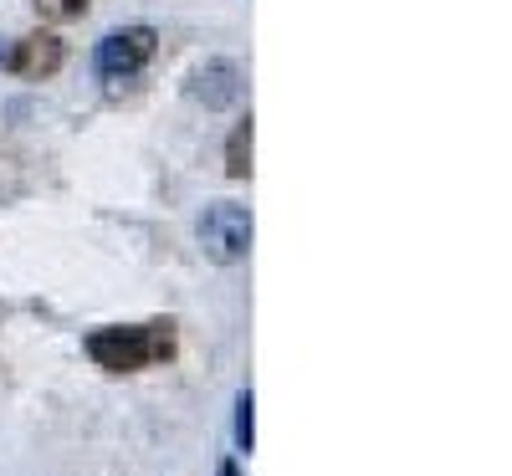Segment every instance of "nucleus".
<instances>
[{
  "instance_id": "0eeeda50",
  "label": "nucleus",
  "mask_w": 512,
  "mask_h": 476,
  "mask_svg": "<svg viewBox=\"0 0 512 476\" xmlns=\"http://www.w3.org/2000/svg\"><path fill=\"white\" fill-rule=\"evenodd\" d=\"M31 6H36V16H41V21L67 26V21H82V16H88L93 0H31Z\"/></svg>"
},
{
  "instance_id": "7ed1b4c3",
  "label": "nucleus",
  "mask_w": 512,
  "mask_h": 476,
  "mask_svg": "<svg viewBox=\"0 0 512 476\" xmlns=\"http://www.w3.org/2000/svg\"><path fill=\"white\" fill-rule=\"evenodd\" d=\"M159 52V31L154 26H118L98 41L93 52V72L108 77V82H123V77H139Z\"/></svg>"
},
{
  "instance_id": "20e7f679",
  "label": "nucleus",
  "mask_w": 512,
  "mask_h": 476,
  "mask_svg": "<svg viewBox=\"0 0 512 476\" xmlns=\"http://www.w3.org/2000/svg\"><path fill=\"white\" fill-rule=\"evenodd\" d=\"M0 62H6V72H16V77H26V82H47V77L62 72L67 47H62V36H52V31H31V36H21Z\"/></svg>"
},
{
  "instance_id": "f257e3e1",
  "label": "nucleus",
  "mask_w": 512,
  "mask_h": 476,
  "mask_svg": "<svg viewBox=\"0 0 512 476\" xmlns=\"http://www.w3.org/2000/svg\"><path fill=\"white\" fill-rule=\"evenodd\" d=\"M88 359L108 374H139L159 359L175 354V323L169 318H154V323H108V328H93L82 338Z\"/></svg>"
},
{
  "instance_id": "39448f33",
  "label": "nucleus",
  "mask_w": 512,
  "mask_h": 476,
  "mask_svg": "<svg viewBox=\"0 0 512 476\" xmlns=\"http://www.w3.org/2000/svg\"><path fill=\"white\" fill-rule=\"evenodd\" d=\"M190 98H195V103H205L210 113L231 108V103L241 98V67H236V62H226V57L195 67V72H190Z\"/></svg>"
},
{
  "instance_id": "f03ea898",
  "label": "nucleus",
  "mask_w": 512,
  "mask_h": 476,
  "mask_svg": "<svg viewBox=\"0 0 512 476\" xmlns=\"http://www.w3.org/2000/svg\"><path fill=\"white\" fill-rule=\"evenodd\" d=\"M195 236H200V251L216 267H236V262H246V251H251V210L231 205V200L205 205Z\"/></svg>"
},
{
  "instance_id": "1a4fd4ad",
  "label": "nucleus",
  "mask_w": 512,
  "mask_h": 476,
  "mask_svg": "<svg viewBox=\"0 0 512 476\" xmlns=\"http://www.w3.org/2000/svg\"><path fill=\"white\" fill-rule=\"evenodd\" d=\"M216 476H241V471H236V461H221V471H216Z\"/></svg>"
},
{
  "instance_id": "6e6552de",
  "label": "nucleus",
  "mask_w": 512,
  "mask_h": 476,
  "mask_svg": "<svg viewBox=\"0 0 512 476\" xmlns=\"http://www.w3.org/2000/svg\"><path fill=\"white\" fill-rule=\"evenodd\" d=\"M251 446H256V400H251V389H241L236 395V451L251 456Z\"/></svg>"
},
{
  "instance_id": "423d86ee",
  "label": "nucleus",
  "mask_w": 512,
  "mask_h": 476,
  "mask_svg": "<svg viewBox=\"0 0 512 476\" xmlns=\"http://www.w3.org/2000/svg\"><path fill=\"white\" fill-rule=\"evenodd\" d=\"M251 113L236 118L231 139H226V180H251Z\"/></svg>"
}]
</instances>
